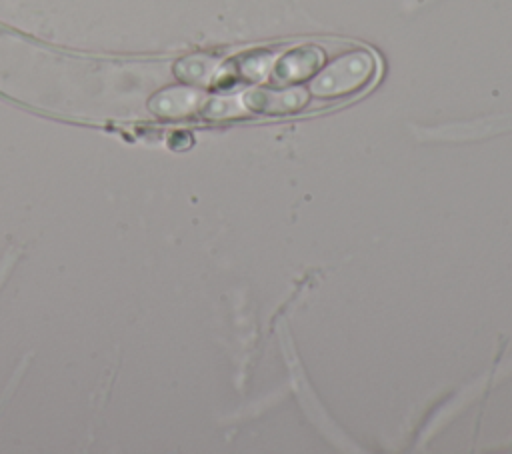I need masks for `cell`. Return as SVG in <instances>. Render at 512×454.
I'll return each mask as SVG.
<instances>
[{
    "label": "cell",
    "instance_id": "6da1fadb",
    "mask_svg": "<svg viewBox=\"0 0 512 454\" xmlns=\"http://www.w3.org/2000/svg\"><path fill=\"white\" fill-rule=\"evenodd\" d=\"M378 62L368 50H352L330 62L312 82L310 92L320 98H342L364 90L376 76Z\"/></svg>",
    "mask_w": 512,
    "mask_h": 454
},
{
    "label": "cell",
    "instance_id": "7a4b0ae2",
    "mask_svg": "<svg viewBox=\"0 0 512 454\" xmlns=\"http://www.w3.org/2000/svg\"><path fill=\"white\" fill-rule=\"evenodd\" d=\"M322 60V52L318 48H298V50H290L282 60H278L276 66V76L282 82H292V80H302L306 76H310L318 64Z\"/></svg>",
    "mask_w": 512,
    "mask_h": 454
}]
</instances>
